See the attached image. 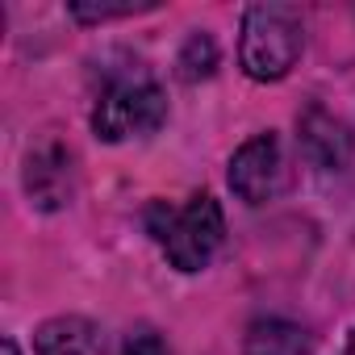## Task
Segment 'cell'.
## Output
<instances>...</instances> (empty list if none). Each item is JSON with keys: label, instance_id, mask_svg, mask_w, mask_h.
Returning <instances> with one entry per match:
<instances>
[{"label": "cell", "instance_id": "6da1fadb", "mask_svg": "<svg viewBox=\"0 0 355 355\" xmlns=\"http://www.w3.org/2000/svg\"><path fill=\"white\" fill-rule=\"evenodd\" d=\"M146 230L155 234V243L163 247V255H167L171 268L201 272L218 255V247L226 239V218H222V205L209 193H197L180 209H171L167 201L150 205Z\"/></svg>", "mask_w": 355, "mask_h": 355}, {"label": "cell", "instance_id": "7a4b0ae2", "mask_svg": "<svg viewBox=\"0 0 355 355\" xmlns=\"http://www.w3.org/2000/svg\"><path fill=\"white\" fill-rule=\"evenodd\" d=\"M301 13L293 5H251L243 17L239 63L251 80H280L301 59Z\"/></svg>", "mask_w": 355, "mask_h": 355}, {"label": "cell", "instance_id": "3957f363", "mask_svg": "<svg viewBox=\"0 0 355 355\" xmlns=\"http://www.w3.org/2000/svg\"><path fill=\"white\" fill-rule=\"evenodd\" d=\"M167 117V96L150 76H121L113 80L96 109H92V130L105 142H125V138H142L155 134Z\"/></svg>", "mask_w": 355, "mask_h": 355}, {"label": "cell", "instance_id": "277c9868", "mask_svg": "<svg viewBox=\"0 0 355 355\" xmlns=\"http://www.w3.org/2000/svg\"><path fill=\"white\" fill-rule=\"evenodd\" d=\"M230 189L247 205H268L288 189V159L276 134H255L230 159Z\"/></svg>", "mask_w": 355, "mask_h": 355}, {"label": "cell", "instance_id": "5b68a950", "mask_svg": "<svg viewBox=\"0 0 355 355\" xmlns=\"http://www.w3.org/2000/svg\"><path fill=\"white\" fill-rule=\"evenodd\" d=\"M26 189H30V197H34L38 209H63L71 201V189H76L71 150H63L59 142H42L38 150H30Z\"/></svg>", "mask_w": 355, "mask_h": 355}, {"label": "cell", "instance_id": "8992f818", "mask_svg": "<svg viewBox=\"0 0 355 355\" xmlns=\"http://www.w3.org/2000/svg\"><path fill=\"white\" fill-rule=\"evenodd\" d=\"M38 355H105V334L88 318H51L34 334Z\"/></svg>", "mask_w": 355, "mask_h": 355}, {"label": "cell", "instance_id": "52a82bcc", "mask_svg": "<svg viewBox=\"0 0 355 355\" xmlns=\"http://www.w3.org/2000/svg\"><path fill=\"white\" fill-rule=\"evenodd\" d=\"M243 355H309V334L293 322L263 318L247 330Z\"/></svg>", "mask_w": 355, "mask_h": 355}, {"label": "cell", "instance_id": "ba28073f", "mask_svg": "<svg viewBox=\"0 0 355 355\" xmlns=\"http://www.w3.org/2000/svg\"><path fill=\"white\" fill-rule=\"evenodd\" d=\"M301 138H305V150L318 159V167H343L347 163V130L334 117L313 109L301 121Z\"/></svg>", "mask_w": 355, "mask_h": 355}, {"label": "cell", "instance_id": "9c48e42d", "mask_svg": "<svg viewBox=\"0 0 355 355\" xmlns=\"http://www.w3.org/2000/svg\"><path fill=\"white\" fill-rule=\"evenodd\" d=\"M214 67H218V46H214V38H209V34H193V38L184 42V51H180V76H184V80H205V76H214Z\"/></svg>", "mask_w": 355, "mask_h": 355}, {"label": "cell", "instance_id": "30bf717a", "mask_svg": "<svg viewBox=\"0 0 355 355\" xmlns=\"http://www.w3.org/2000/svg\"><path fill=\"white\" fill-rule=\"evenodd\" d=\"M146 9H155L150 0H125V5H84V0H76L71 17L76 21H113V17H134V13H146Z\"/></svg>", "mask_w": 355, "mask_h": 355}, {"label": "cell", "instance_id": "8fae6325", "mask_svg": "<svg viewBox=\"0 0 355 355\" xmlns=\"http://www.w3.org/2000/svg\"><path fill=\"white\" fill-rule=\"evenodd\" d=\"M125 355H167V343H163L150 326H142V330H134V334L125 338Z\"/></svg>", "mask_w": 355, "mask_h": 355}, {"label": "cell", "instance_id": "7c38bea8", "mask_svg": "<svg viewBox=\"0 0 355 355\" xmlns=\"http://www.w3.org/2000/svg\"><path fill=\"white\" fill-rule=\"evenodd\" d=\"M338 355H355V330H351V338L343 343V351H338Z\"/></svg>", "mask_w": 355, "mask_h": 355}, {"label": "cell", "instance_id": "4fadbf2b", "mask_svg": "<svg viewBox=\"0 0 355 355\" xmlns=\"http://www.w3.org/2000/svg\"><path fill=\"white\" fill-rule=\"evenodd\" d=\"M0 351H5V355H21V351H17V343H13V338H5V347H0Z\"/></svg>", "mask_w": 355, "mask_h": 355}]
</instances>
